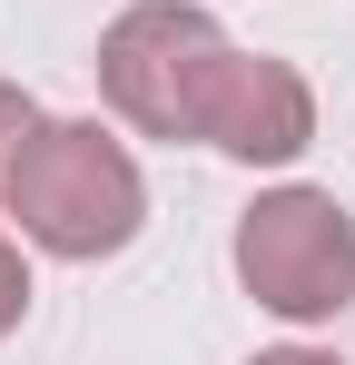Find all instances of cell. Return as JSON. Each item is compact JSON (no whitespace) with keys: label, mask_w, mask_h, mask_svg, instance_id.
<instances>
[{"label":"cell","mask_w":355,"mask_h":365,"mask_svg":"<svg viewBox=\"0 0 355 365\" xmlns=\"http://www.w3.org/2000/svg\"><path fill=\"white\" fill-rule=\"evenodd\" d=\"M10 217H20V237L50 247V257H118V247L138 237V217H148V178H138V158L118 148L99 119H40L20 138V158H10Z\"/></svg>","instance_id":"6da1fadb"},{"label":"cell","mask_w":355,"mask_h":365,"mask_svg":"<svg viewBox=\"0 0 355 365\" xmlns=\"http://www.w3.org/2000/svg\"><path fill=\"white\" fill-rule=\"evenodd\" d=\"M227 60V30L187 0H138L118 10L109 40H99V89L128 128L148 138H197V109H207V79Z\"/></svg>","instance_id":"7a4b0ae2"},{"label":"cell","mask_w":355,"mask_h":365,"mask_svg":"<svg viewBox=\"0 0 355 365\" xmlns=\"http://www.w3.org/2000/svg\"><path fill=\"white\" fill-rule=\"evenodd\" d=\"M237 277L287 326H326L355 297V217L326 187H277L237 217Z\"/></svg>","instance_id":"3957f363"},{"label":"cell","mask_w":355,"mask_h":365,"mask_svg":"<svg viewBox=\"0 0 355 365\" xmlns=\"http://www.w3.org/2000/svg\"><path fill=\"white\" fill-rule=\"evenodd\" d=\"M197 138L227 148V158H247V168H287L296 148L316 138V99H306V79H296L287 60H247V50H227L217 79H207Z\"/></svg>","instance_id":"277c9868"},{"label":"cell","mask_w":355,"mask_h":365,"mask_svg":"<svg viewBox=\"0 0 355 365\" xmlns=\"http://www.w3.org/2000/svg\"><path fill=\"white\" fill-rule=\"evenodd\" d=\"M20 316H30V267H20V247L0 237V336H10Z\"/></svg>","instance_id":"5b68a950"},{"label":"cell","mask_w":355,"mask_h":365,"mask_svg":"<svg viewBox=\"0 0 355 365\" xmlns=\"http://www.w3.org/2000/svg\"><path fill=\"white\" fill-rule=\"evenodd\" d=\"M30 99H20V89H10V79H0V187H10V158H20V138H30Z\"/></svg>","instance_id":"8992f818"},{"label":"cell","mask_w":355,"mask_h":365,"mask_svg":"<svg viewBox=\"0 0 355 365\" xmlns=\"http://www.w3.org/2000/svg\"><path fill=\"white\" fill-rule=\"evenodd\" d=\"M257 365H336V356H316V346H277V356H257Z\"/></svg>","instance_id":"52a82bcc"}]
</instances>
